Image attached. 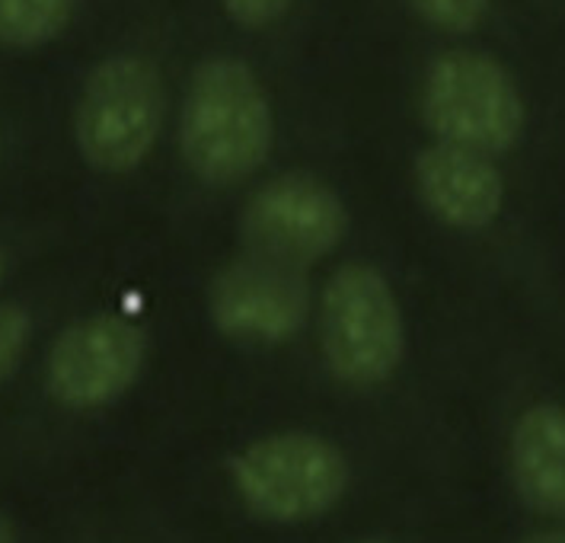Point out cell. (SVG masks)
I'll return each mask as SVG.
<instances>
[{
	"label": "cell",
	"mask_w": 565,
	"mask_h": 543,
	"mask_svg": "<svg viewBox=\"0 0 565 543\" xmlns=\"http://www.w3.org/2000/svg\"><path fill=\"white\" fill-rule=\"evenodd\" d=\"M271 103L243 58H205L189 77L179 113V153L192 177L234 185L253 177L271 151Z\"/></svg>",
	"instance_id": "obj_1"
},
{
	"label": "cell",
	"mask_w": 565,
	"mask_h": 543,
	"mask_svg": "<svg viewBox=\"0 0 565 543\" xmlns=\"http://www.w3.org/2000/svg\"><path fill=\"white\" fill-rule=\"evenodd\" d=\"M425 128L470 151L502 153L524 131V96L499 58L470 49L435 55L418 91Z\"/></svg>",
	"instance_id": "obj_2"
},
{
	"label": "cell",
	"mask_w": 565,
	"mask_h": 543,
	"mask_svg": "<svg viewBox=\"0 0 565 543\" xmlns=\"http://www.w3.org/2000/svg\"><path fill=\"white\" fill-rule=\"evenodd\" d=\"M167 113V91L157 64L141 55L103 58L74 109V141L99 173H131L153 151Z\"/></svg>",
	"instance_id": "obj_3"
},
{
	"label": "cell",
	"mask_w": 565,
	"mask_h": 543,
	"mask_svg": "<svg viewBox=\"0 0 565 543\" xmlns=\"http://www.w3.org/2000/svg\"><path fill=\"white\" fill-rule=\"evenodd\" d=\"M320 345L329 371L349 387H374L403 362L406 327L390 281L364 263L335 272L320 298Z\"/></svg>",
	"instance_id": "obj_4"
},
{
	"label": "cell",
	"mask_w": 565,
	"mask_h": 543,
	"mask_svg": "<svg viewBox=\"0 0 565 543\" xmlns=\"http://www.w3.org/2000/svg\"><path fill=\"white\" fill-rule=\"evenodd\" d=\"M239 502L266 521L298 524L335 509L349 489V460L310 432H278L246 445L231 467Z\"/></svg>",
	"instance_id": "obj_5"
},
{
	"label": "cell",
	"mask_w": 565,
	"mask_h": 543,
	"mask_svg": "<svg viewBox=\"0 0 565 543\" xmlns=\"http://www.w3.org/2000/svg\"><path fill=\"white\" fill-rule=\"evenodd\" d=\"M239 231L249 253L303 269L345 241L349 209L320 177L281 173L249 195Z\"/></svg>",
	"instance_id": "obj_6"
},
{
	"label": "cell",
	"mask_w": 565,
	"mask_h": 543,
	"mask_svg": "<svg viewBox=\"0 0 565 543\" xmlns=\"http://www.w3.org/2000/svg\"><path fill=\"white\" fill-rule=\"evenodd\" d=\"M145 362L148 332L121 313H93L52 342L45 381L67 409H103L138 384Z\"/></svg>",
	"instance_id": "obj_7"
},
{
	"label": "cell",
	"mask_w": 565,
	"mask_h": 543,
	"mask_svg": "<svg viewBox=\"0 0 565 543\" xmlns=\"http://www.w3.org/2000/svg\"><path fill=\"white\" fill-rule=\"evenodd\" d=\"M209 313L217 332L246 345H278L310 317L303 272L266 256H239L211 278Z\"/></svg>",
	"instance_id": "obj_8"
},
{
	"label": "cell",
	"mask_w": 565,
	"mask_h": 543,
	"mask_svg": "<svg viewBox=\"0 0 565 543\" xmlns=\"http://www.w3.org/2000/svg\"><path fill=\"white\" fill-rule=\"evenodd\" d=\"M413 180L422 205L457 231L489 227L505 205V180L492 157L460 145H428L416 157Z\"/></svg>",
	"instance_id": "obj_9"
},
{
	"label": "cell",
	"mask_w": 565,
	"mask_h": 543,
	"mask_svg": "<svg viewBox=\"0 0 565 543\" xmlns=\"http://www.w3.org/2000/svg\"><path fill=\"white\" fill-rule=\"evenodd\" d=\"M511 477L534 512L565 514V406L540 403L514 423Z\"/></svg>",
	"instance_id": "obj_10"
},
{
	"label": "cell",
	"mask_w": 565,
	"mask_h": 543,
	"mask_svg": "<svg viewBox=\"0 0 565 543\" xmlns=\"http://www.w3.org/2000/svg\"><path fill=\"white\" fill-rule=\"evenodd\" d=\"M77 0H0V45L39 49L74 20Z\"/></svg>",
	"instance_id": "obj_11"
},
{
	"label": "cell",
	"mask_w": 565,
	"mask_h": 543,
	"mask_svg": "<svg viewBox=\"0 0 565 543\" xmlns=\"http://www.w3.org/2000/svg\"><path fill=\"white\" fill-rule=\"evenodd\" d=\"M409 7L435 30L470 32L482 23L489 0H409Z\"/></svg>",
	"instance_id": "obj_12"
},
{
	"label": "cell",
	"mask_w": 565,
	"mask_h": 543,
	"mask_svg": "<svg viewBox=\"0 0 565 543\" xmlns=\"http://www.w3.org/2000/svg\"><path fill=\"white\" fill-rule=\"evenodd\" d=\"M32 339V317L20 304H0V387L20 368Z\"/></svg>",
	"instance_id": "obj_13"
},
{
	"label": "cell",
	"mask_w": 565,
	"mask_h": 543,
	"mask_svg": "<svg viewBox=\"0 0 565 543\" xmlns=\"http://www.w3.org/2000/svg\"><path fill=\"white\" fill-rule=\"evenodd\" d=\"M221 3H224L227 17L234 23H239V26H246V30L271 26L291 7V0H221Z\"/></svg>",
	"instance_id": "obj_14"
},
{
	"label": "cell",
	"mask_w": 565,
	"mask_h": 543,
	"mask_svg": "<svg viewBox=\"0 0 565 543\" xmlns=\"http://www.w3.org/2000/svg\"><path fill=\"white\" fill-rule=\"evenodd\" d=\"M0 543H17L13 524L7 521V514H3V512H0Z\"/></svg>",
	"instance_id": "obj_15"
},
{
	"label": "cell",
	"mask_w": 565,
	"mask_h": 543,
	"mask_svg": "<svg viewBox=\"0 0 565 543\" xmlns=\"http://www.w3.org/2000/svg\"><path fill=\"white\" fill-rule=\"evenodd\" d=\"M3 278H7V256H3V249H0V285H3Z\"/></svg>",
	"instance_id": "obj_16"
},
{
	"label": "cell",
	"mask_w": 565,
	"mask_h": 543,
	"mask_svg": "<svg viewBox=\"0 0 565 543\" xmlns=\"http://www.w3.org/2000/svg\"><path fill=\"white\" fill-rule=\"evenodd\" d=\"M531 543H565V537H536Z\"/></svg>",
	"instance_id": "obj_17"
},
{
	"label": "cell",
	"mask_w": 565,
	"mask_h": 543,
	"mask_svg": "<svg viewBox=\"0 0 565 543\" xmlns=\"http://www.w3.org/2000/svg\"><path fill=\"white\" fill-rule=\"evenodd\" d=\"M361 543H387V541H361Z\"/></svg>",
	"instance_id": "obj_18"
}]
</instances>
